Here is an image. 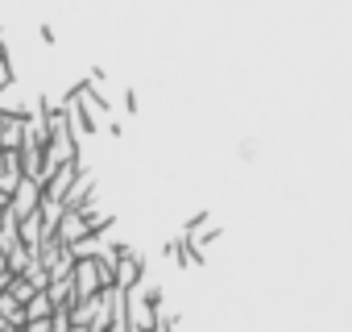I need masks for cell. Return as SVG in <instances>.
Here are the masks:
<instances>
[{"label":"cell","instance_id":"6da1fadb","mask_svg":"<svg viewBox=\"0 0 352 332\" xmlns=\"http://www.w3.org/2000/svg\"><path fill=\"white\" fill-rule=\"evenodd\" d=\"M63 104H67V116H71V133H75V141H87V137L100 133V116L91 112V104L83 100V92H79V96H63Z\"/></svg>","mask_w":352,"mask_h":332},{"label":"cell","instance_id":"7a4b0ae2","mask_svg":"<svg viewBox=\"0 0 352 332\" xmlns=\"http://www.w3.org/2000/svg\"><path fill=\"white\" fill-rule=\"evenodd\" d=\"M71 278H75V299H96V295L104 291V282H100V262H96V258H75Z\"/></svg>","mask_w":352,"mask_h":332},{"label":"cell","instance_id":"3957f363","mask_svg":"<svg viewBox=\"0 0 352 332\" xmlns=\"http://www.w3.org/2000/svg\"><path fill=\"white\" fill-rule=\"evenodd\" d=\"M9 208H13V216H17V220L34 216V212L42 208V183H38V179H21V183H17V191L9 196Z\"/></svg>","mask_w":352,"mask_h":332},{"label":"cell","instance_id":"277c9868","mask_svg":"<svg viewBox=\"0 0 352 332\" xmlns=\"http://www.w3.org/2000/svg\"><path fill=\"white\" fill-rule=\"evenodd\" d=\"M54 233H58V241H63V245H75V241H83V237H87V216H83L79 208H67V212L58 216Z\"/></svg>","mask_w":352,"mask_h":332},{"label":"cell","instance_id":"5b68a950","mask_svg":"<svg viewBox=\"0 0 352 332\" xmlns=\"http://www.w3.org/2000/svg\"><path fill=\"white\" fill-rule=\"evenodd\" d=\"M87 200H96V175H91V166H83V171L75 175V183H71V191H67V208H83Z\"/></svg>","mask_w":352,"mask_h":332},{"label":"cell","instance_id":"8992f818","mask_svg":"<svg viewBox=\"0 0 352 332\" xmlns=\"http://www.w3.org/2000/svg\"><path fill=\"white\" fill-rule=\"evenodd\" d=\"M46 233H50V229H46V220H42V212H34V216H25V220H21V229H17V237H21V241H25L30 249H38Z\"/></svg>","mask_w":352,"mask_h":332},{"label":"cell","instance_id":"52a82bcc","mask_svg":"<svg viewBox=\"0 0 352 332\" xmlns=\"http://www.w3.org/2000/svg\"><path fill=\"white\" fill-rule=\"evenodd\" d=\"M46 295L54 299V307H71L75 303V278H54L46 287Z\"/></svg>","mask_w":352,"mask_h":332},{"label":"cell","instance_id":"ba28073f","mask_svg":"<svg viewBox=\"0 0 352 332\" xmlns=\"http://www.w3.org/2000/svg\"><path fill=\"white\" fill-rule=\"evenodd\" d=\"M0 315H5L9 324H17V328H25V303L13 299L9 291H0Z\"/></svg>","mask_w":352,"mask_h":332},{"label":"cell","instance_id":"9c48e42d","mask_svg":"<svg viewBox=\"0 0 352 332\" xmlns=\"http://www.w3.org/2000/svg\"><path fill=\"white\" fill-rule=\"evenodd\" d=\"M54 315V299L46 295V291H38L30 303H25V320H50Z\"/></svg>","mask_w":352,"mask_h":332},{"label":"cell","instance_id":"30bf717a","mask_svg":"<svg viewBox=\"0 0 352 332\" xmlns=\"http://www.w3.org/2000/svg\"><path fill=\"white\" fill-rule=\"evenodd\" d=\"M108 324H112V311H108V291H104V295H100V303H96V315H91L87 332H108Z\"/></svg>","mask_w":352,"mask_h":332},{"label":"cell","instance_id":"8fae6325","mask_svg":"<svg viewBox=\"0 0 352 332\" xmlns=\"http://www.w3.org/2000/svg\"><path fill=\"white\" fill-rule=\"evenodd\" d=\"M25 278H30V282H34L38 291H46V287H50V274H46V266H42V262H30V270H25Z\"/></svg>","mask_w":352,"mask_h":332},{"label":"cell","instance_id":"7c38bea8","mask_svg":"<svg viewBox=\"0 0 352 332\" xmlns=\"http://www.w3.org/2000/svg\"><path fill=\"white\" fill-rule=\"evenodd\" d=\"M17 83V71H13V59H0V96Z\"/></svg>","mask_w":352,"mask_h":332},{"label":"cell","instance_id":"4fadbf2b","mask_svg":"<svg viewBox=\"0 0 352 332\" xmlns=\"http://www.w3.org/2000/svg\"><path fill=\"white\" fill-rule=\"evenodd\" d=\"M17 274H13V266H9V258L0 253V291H9V282H13Z\"/></svg>","mask_w":352,"mask_h":332},{"label":"cell","instance_id":"5bb4252c","mask_svg":"<svg viewBox=\"0 0 352 332\" xmlns=\"http://www.w3.org/2000/svg\"><path fill=\"white\" fill-rule=\"evenodd\" d=\"M25 332H54L50 320H25Z\"/></svg>","mask_w":352,"mask_h":332},{"label":"cell","instance_id":"9a60e30c","mask_svg":"<svg viewBox=\"0 0 352 332\" xmlns=\"http://www.w3.org/2000/svg\"><path fill=\"white\" fill-rule=\"evenodd\" d=\"M137 108H141V104H137V92L129 87V92H124V112H137Z\"/></svg>","mask_w":352,"mask_h":332},{"label":"cell","instance_id":"2e32d148","mask_svg":"<svg viewBox=\"0 0 352 332\" xmlns=\"http://www.w3.org/2000/svg\"><path fill=\"white\" fill-rule=\"evenodd\" d=\"M38 38H42V42H46V46H54V42H58V38H54V30H50V25H42V30H38Z\"/></svg>","mask_w":352,"mask_h":332},{"label":"cell","instance_id":"e0dca14e","mask_svg":"<svg viewBox=\"0 0 352 332\" xmlns=\"http://www.w3.org/2000/svg\"><path fill=\"white\" fill-rule=\"evenodd\" d=\"M0 59H9V46H5V30H0Z\"/></svg>","mask_w":352,"mask_h":332},{"label":"cell","instance_id":"ac0fdd59","mask_svg":"<svg viewBox=\"0 0 352 332\" xmlns=\"http://www.w3.org/2000/svg\"><path fill=\"white\" fill-rule=\"evenodd\" d=\"M0 208H9V191H0Z\"/></svg>","mask_w":352,"mask_h":332},{"label":"cell","instance_id":"d6986e66","mask_svg":"<svg viewBox=\"0 0 352 332\" xmlns=\"http://www.w3.org/2000/svg\"><path fill=\"white\" fill-rule=\"evenodd\" d=\"M0 332H25V328H17V324H9V328H0Z\"/></svg>","mask_w":352,"mask_h":332},{"label":"cell","instance_id":"ffe728a7","mask_svg":"<svg viewBox=\"0 0 352 332\" xmlns=\"http://www.w3.org/2000/svg\"><path fill=\"white\" fill-rule=\"evenodd\" d=\"M133 332H157V328H133Z\"/></svg>","mask_w":352,"mask_h":332},{"label":"cell","instance_id":"44dd1931","mask_svg":"<svg viewBox=\"0 0 352 332\" xmlns=\"http://www.w3.org/2000/svg\"><path fill=\"white\" fill-rule=\"evenodd\" d=\"M0 166H5V149H0Z\"/></svg>","mask_w":352,"mask_h":332},{"label":"cell","instance_id":"7402d4cb","mask_svg":"<svg viewBox=\"0 0 352 332\" xmlns=\"http://www.w3.org/2000/svg\"><path fill=\"white\" fill-rule=\"evenodd\" d=\"M0 212H5V208H0Z\"/></svg>","mask_w":352,"mask_h":332}]
</instances>
